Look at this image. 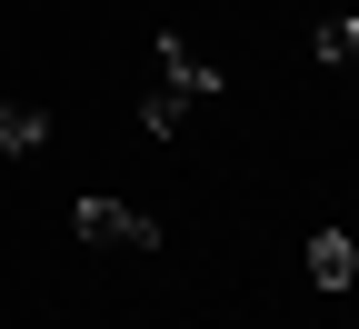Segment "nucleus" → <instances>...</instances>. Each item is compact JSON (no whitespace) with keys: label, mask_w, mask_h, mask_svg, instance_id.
I'll return each mask as SVG.
<instances>
[{"label":"nucleus","mask_w":359,"mask_h":329,"mask_svg":"<svg viewBox=\"0 0 359 329\" xmlns=\"http://www.w3.org/2000/svg\"><path fill=\"white\" fill-rule=\"evenodd\" d=\"M70 229H80L90 250H150V240H160L150 210H130V200H80V210H70Z\"/></svg>","instance_id":"1"},{"label":"nucleus","mask_w":359,"mask_h":329,"mask_svg":"<svg viewBox=\"0 0 359 329\" xmlns=\"http://www.w3.org/2000/svg\"><path fill=\"white\" fill-rule=\"evenodd\" d=\"M150 80H170L180 100H219V70L190 51V40H150Z\"/></svg>","instance_id":"2"},{"label":"nucleus","mask_w":359,"mask_h":329,"mask_svg":"<svg viewBox=\"0 0 359 329\" xmlns=\"http://www.w3.org/2000/svg\"><path fill=\"white\" fill-rule=\"evenodd\" d=\"M349 279H359V240H349V229H320V240H309V290L339 300Z\"/></svg>","instance_id":"3"},{"label":"nucleus","mask_w":359,"mask_h":329,"mask_svg":"<svg viewBox=\"0 0 359 329\" xmlns=\"http://www.w3.org/2000/svg\"><path fill=\"white\" fill-rule=\"evenodd\" d=\"M40 140H50V110H30V100L0 110V150H40Z\"/></svg>","instance_id":"4"},{"label":"nucleus","mask_w":359,"mask_h":329,"mask_svg":"<svg viewBox=\"0 0 359 329\" xmlns=\"http://www.w3.org/2000/svg\"><path fill=\"white\" fill-rule=\"evenodd\" d=\"M309 51H320L330 70H359V20H320V30H309Z\"/></svg>","instance_id":"5"}]
</instances>
